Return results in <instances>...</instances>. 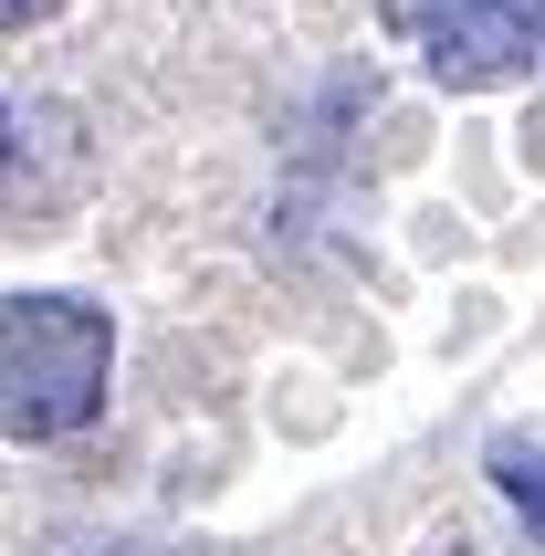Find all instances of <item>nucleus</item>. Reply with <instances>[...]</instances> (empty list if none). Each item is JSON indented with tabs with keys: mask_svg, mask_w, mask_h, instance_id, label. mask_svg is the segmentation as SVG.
Masks as SVG:
<instances>
[{
	"mask_svg": "<svg viewBox=\"0 0 545 556\" xmlns=\"http://www.w3.org/2000/svg\"><path fill=\"white\" fill-rule=\"evenodd\" d=\"M116 326L85 294H11L0 305V431L11 441H74L105 409Z\"/></svg>",
	"mask_w": 545,
	"mask_h": 556,
	"instance_id": "1",
	"label": "nucleus"
},
{
	"mask_svg": "<svg viewBox=\"0 0 545 556\" xmlns=\"http://www.w3.org/2000/svg\"><path fill=\"white\" fill-rule=\"evenodd\" d=\"M389 31L430 63V85L483 94L545 53V0H389Z\"/></svg>",
	"mask_w": 545,
	"mask_h": 556,
	"instance_id": "2",
	"label": "nucleus"
},
{
	"mask_svg": "<svg viewBox=\"0 0 545 556\" xmlns=\"http://www.w3.org/2000/svg\"><path fill=\"white\" fill-rule=\"evenodd\" d=\"M493 483L524 504V526L545 535V431H504L493 441Z\"/></svg>",
	"mask_w": 545,
	"mask_h": 556,
	"instance_id": "3",
	"label": "nucleus"
},
{
	"mask_svg": "<svg viewBox=\"0 0 545 556\" xmlns=\"http://www.w3.org/2000/svg\"><path fill=\"white\" fill-rule=\"evenodd\" d=\"M63 0H0V31H31V22H53Z\"/></svg>",
	"mask_w": 545,
	"mask_h": 556,
	"instance_id": "4",
	"label": "nucleus"
}]
</instances>
